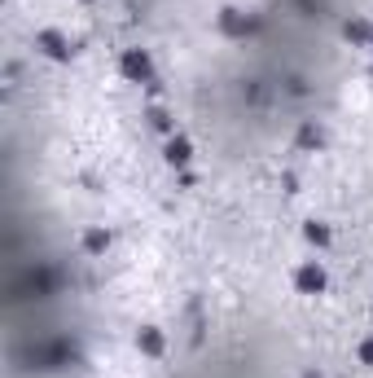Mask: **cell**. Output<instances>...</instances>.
I'll return each instance as SVG.
<instances>
[{"instance_id": "6da1fadb", "label": "cell", "mask_w": 373, "mask_h": 378, "mask_svg": "<svg viewBox=\"0 0 373 378\" xmlns=\"http://www.w3.org/2000/svg\"><path fill=\"white\" fill-rule=\"evenodd\" d=\"M119 66H123V75L132 79V84H150V79H154V66H150V57L141 53V49H128Z\"/></svg>"}, {"instance_id": "7a4b0ae2", "label": "cell", "mask_w": 373, "mask_h": 378, "mask_svg": "<svg viewBox=\"0 0 373 378\" xmlns=\"http://www.w3.org/2000/svg\"><path fill=\"white\" fill-rule=\"evenodd\" d=\"M294 286L303 290V295H321V290H325V268L316 264V259L299 264V268H294Z\"/></svg>"}, {"instance_id": "3957f363", "label": "cell", "mask_w": 373, "mask_h": 378, "mask_svg": "<svg viewBox=\"0 0 373 378\" xmlns=\"http://www.w3.org/2000/svg\"><path fill=\"white\" fill-rule=\"evenodd\" d=\"M189 155H194V150H189V141H185V137L167 141V163H189Z\"/></svg>"}, {"instance_id": "277c9868", "label": "cell", "mask_w": 373, "mask_h": 378, "mask_svg": "<svg viewBox=\"0 0 373 378\" xmlns=\"http://www.w3.org/2000/svg\"><path fill=\"white\" fill-rule=\"evenodd\" d=\"M137 348H145V352H150V357H154V352H159V348H163V339H159V330H145V335H137Z\"/></svg>"}, {"instance_id": "5b68a950", "label": "cell", "mask_w": 373, "mask_h": 378, "mask_svg": "<svg viewBox=\"0 0 373 378\" xmlns=\"http://www.w3.org/2000/svg\"><path fill=\"white\" fill-rule=\"evenodd\" d=\"M308 242H330V229H325V224H308Z\"/></svg>"}, {"instance_id": "8992f818", "label": "cell", "mask_w": 373, "mask_h": 378, "mask_svg": "<svg viewBox=\"0 0 373 378\" xmlns=\"http://www.w3.org/2000/svg\"><path fill=\"white\" fill-rule=\"evenodd\" d=\"M360 357H365V365L373 370V344H365V348H360Z\"/></svg>"}]
</instances>
